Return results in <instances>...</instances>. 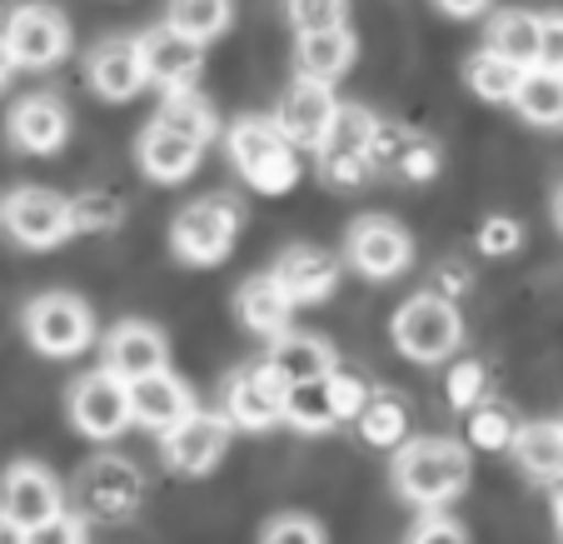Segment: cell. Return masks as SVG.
<instances>
[{"label":"cell","mask_w":563,"mask_h":544,"mask_svg":"<svg viewBox=\"0 0 563 544\" xmlns=\"http://www.w3.org/2000/svg\"><path fill=\"white\" fill-rule=\"evenodd\" d=\"M409 544H468L464 524L449 520V514H424V520L415 524V534H409Z\"/></svg>","instance_id":"cell-44"},{"label":"cell","mask_w":563,"mask_h":544,"mask_svg":"<svg viewBox=\"0 0 563 544\" xmlns=\"http://www.w3.org/2000/svg\"><path fill=\"white\" fill-rule=\"evenodd\" d=\"M25 340H31L41 355H51V360H70V355H80L90 340H96L90 305L65 295V290L35 295L31 305H25Z\"/></svg>","instance_id":"cell-5"},{"label":"cell","mask_w":563,"mask_h":544,"mask_svg":"<svg viewBox=\"0 0 563 544\" xmlns=\"http://www.w3.org/2000/svg\"><path fill=\"white\" fill-rule=\"evenodd\" d=\"M295 65H299V75H305V80H324V86H334V80H340V75L354 65V35H350V25L299 35Z\"/></svg>","instance_id":"cell-22"},{"label":"cell","mask_w":563,"mask_h":544,"mask_svg":"<svg viewBox=\"0 0 563 544\" xmlns=\"http://www.w3.org/2000/svg\"><path fill=\"white\" fill-rule=\"evenodd\" d=\"M523 246V225L519 220H509V215H489V220L478 225V250L484 255H514V250Z\"/></svg>","instance_id":"cell-37"},{"label":"cell","mask_w":563,"mask_h":544,"mask_svg":"<svg viewBox=\"0 0 563 544\" xmlns=\"http://www.w3.org/2000/svg\"><path fill=\"white\" fill-rule=\"evenodd\" d=\"M434 280H439V285H434L439 295H459V290H464V270H459V265H449L444 275H434Z\"/></svg>","instance_id":"cell-48"},{"label":"cell","mask_w":563,"mask_h":544,"mask_svg":"<svg viewBox=\"0 0 563 544\" xmlns=\"http://www.w3.org/2000/svg\"><path fill=\"white\" fill-rule=\"evenodd\" d=\"M5 45H11L15 65L25 70H51L55 61H65L70 51V25L55 6H21L5 21Z\"/></svg>","instance_id":"cell-12"},{"label":"cell","mask_w":563,"mask_h":544,"mask_svg":"<svg viewBox=\"0 0 563 544\" xmlns=\"http://www.w3.org/2000/svg\"><path fill=\"white\" fill-rule=\"evenodd\" d=\"M159 126H170V130H180V135H190V140H200V145H210L214 140V130H220V120H214V110L205 106L200 96H195L190 86H180V90H165V106H159Z\"/></svg>","instance_id":"cell-30"},{"label":"cell","mask_w":563,"mask_h":544,"mask_svg":"<svg viewBox=\"0 0 563 544\" xmlns=\"http://www.w3.org/2000/svg\"><path fill=\"white\" fill-rule=\"evenodd\" d=\"M0 225L25 250H55L60 240L75 236V205L55 191H41V185H21L0 205Z\"/></svg>","instance_id":"cell-6"},{"label":"cell","mask_w":563,"mask_h":544,"mask_svg":"<svg viewBox=\"0 0 563 544\" xmlns=\"http://www.w3.org/2000/svg\"><path fill=\"white\" fill-rule=\"evenodd\" d=\"M319 171H324L330 185H364L374 171V161L369 155H319Z\"/></svg>","instance_id":"cell-42"},{"label":"cell","mask_w":563,"mask_h":544,"mask_svg":"<svg viewBox=\"0 0 563 544\" xmlns=\"http://www.w3.org/2000/svg\"><path fill=\"white\" fill-rule=\"evenodd\" d=\"M539 65H549V70H563V15H543Z\"/></svg>","instance_id":"cell-45"},{"label":"cell","mask_w":563,"mask_h":544,"mask_svg":"<svg viewBox=\"0 0 563 544\" xmlns=\"http://www.w3.org/2000/svg\"><path fill=\"white\" fill-rule=\"evenodd\" d=\"M514 455H519L523 475L529 480H563V425H553V420H533V425H519V435H514Z\"/></svg>","instance_id":"cell-25"},{"label":"cell","mask_w":563,"mask_h":544,"mask_svg":"<svg viewBox=\"0 0 563 544\" xmlns=\"http://www.w3.org/2000/svg\"><path fill=\"white\" fill-rule=\"evenodd\" d=\"M240 320H245V330L255 335H269V340H279V335L289 330V309H295V300L285 295V285H279L275 275H255L240 285Z\"/></svg>","instance_id":"cell-23"},{"label":"cell","mask_w":563,"mask_h":544,"mask_svg":"<svg viewBox=\"0 0 563 544\" xmlns=\"http://www.w3.org/2000/svg\"><path fill=\"white\" fill-rule=\"evenodd\" d=\"M140 51H145L150 86H159V90H180V86H190L195 75H200V65H205V41L185 35L180 25H170V21L140 35Z\"/></svg>","instance_id":"cell-14"},{"label":"cell","mask_w":563,"mask_h":544,"mask_svg":"<svg viewBox=\"0 0 563 544\" xmlns=\"http://www.w3.org/2000/svg\"><path fill=\"white\" fill-rule=\"evenodd\" d=\"M86 75H90V86H96L100 100H135L140 90L150 86L145 51H140V41H130V35L100 41L86 61Z\"/></svg>","instance_id":"cell-15"},{"label":"cell","mask_w":563,"mask_h":544,"mask_svg":"<svg viewBox=\"0 0 563 544\" xmlns=\"http://www.w3.org/2000/svg\"><path fill=\"white\" fill-rule=\"evenodd\" d=\"M70 425L90 439H115L135 425V410H130V380L110 374L106 365L90 374H80L70 390Z\"/></svg>","instance_id":"cell-7"},{"label":"cell","mask_w":563,"mask_h":544,"mask_svg":"<svg viewBox=\"0 0 563 544\" xmlns=\"http://www.w3.org/2000/svg\"><path fill=\"white\" fill-rule=\"evenodd\" d=\"M444 15H454V21H474V15L489 11V0H434Z\"/></svg>","instance_id":"cell-46"},{"label":"cell","mask_w":563,"mask_h":544,"mask_svg":"<svg viewBox=\"0 0 563 544\" xmlns=\"http://www.w3.org/2000/svg\"><path fill=\"white\" fill-rule=\"evenodd\" d=\"M0 544H31V530L21 520H11L5 510H0Z\"/></svg>","instance_id":"cell-47"},{"label":"cell","mask_w":563,"mask_h":544,"mask_svg":"<svg viewBox=\"0 0 563 544\" xmlns=\"http://www.w3.org/2000/svg\"><path fill=\"white\" fill-rule=\"evenodd\" d=\"M344 255L360 275L369 280H394L405 275L409 260H415V240H409L405 225H394L389 215H364L350 225V240H344Z\"/></svg>","instance_id":"cell-8"},{"label":"cell","mask_w":563,"mask_h":544,"mask_svg":"<svg viewBox=\"0 0 563 544\" xmlns=\"http://www.w3.org/2000/svg\"><path fill=\"white\" fill-rule=\"evenodd\" d=\"M269 365H275L279 374H285L289 384L299 380H324V374L340 370V360H334V345H324L319 335H279L275 350H269Z\"/></svg>","instance_id":"cell-24"},{"label":"cell","mask_w":563,"mask_h":544,"mask_svg":"<svg viewBox=\"0 0 563 544\" xmlns=\"http://www.w3.org/2000/svg\"><path fill=\"white\" fill-rule=\"evenodd\" d=\"M330 390H334V410H340V420H360L364 405H369V390H364L360 374L334 370L330 374Z\"/></svg>","instance_id":"cell-40"},{"label":"cell","mask_w":563,"mask_h":544,"mask_svg":"<svg viewBox=\"0 0 563 544\" xmlns=\"http://www.w3.org/2000/svg\"><path fill=\"white\" fill-rule=\"evenodd\" d=\"M394 485L409 504H424V510H444L449 500L468 490V445L459 439H409L394 455Z\"/></svg>","instance_id":"cell-1"},{"label":"cell","mask_w":563,"mask_h":544,"mask_svg":"<svg viewBox=\"0 0 563 544\" xmlns=\"http://www.w3.org/2000/svg\"><path fill=\"white\" fill-rule=\"evenodd\" d=\"M230 435H234V420L224 410L220 415L214 410H195V415H185L165 435V465L180 475H210L224 459V449H230Z\"/></svg>","instance_id":"cell-10"},{"label":"cell","mask_w":563,"mask_h":544,"mask_svg":"<svg viewBox=\"0 0 563 544\" xmlns=\"http://www.w3.org/2000/svg\"><path fill=\"white\" fill-rule=\"evenodd\" d=\"M170 25L195 41H214L230 31V0H170Z\"/></svg>","instance_id":"cell-32"},{"label":"cell","mask_w":563,"mask_h":544,"mask_svg":"<svg viewBox=\"0 0 563 544\" xmlns=\"http://www.w3.org/2000/svg\"><path fill=\"white\" fill-rule=\"evenodd\" d=\"M269 275L285 285V295L295 305H319V300H330L334 285H340V260L314 246H289Z\"/></svg>","instance_id":"cell-19"},{"label":"cell","mask_w":563,"mask_h":544,"mask_svg":"<svg viewBox=\"0 0 563 544\" xmlns=\"http://www.w3.org/2000/svg\"><path fill=\"white\" fill-rule=\"evenodd\" d=\"M478 395H484V365H478V360L454 365V374H449V405H454V410H474Z\"/></svg>","instance_id":"cell-39"},{"label":"cell","mask_w":563,"mask_h":544,"mask_svg":"<svg viewBox=\"0 0 563 544\" xmlns=\"http://www.w3.org/2000/svg\"><path fill=\"white\" fill-rule=\"evenodd\" d=\"M285 15L299 35L334 31V25H344V15H350V0H285Z\"/></svg>","instance_id":"cell-35"},{"label":"cell","mask_w":563,"mask_h":544,"mask_svg":"<svg viewBox=\"0 0 563 544\" xmlns=\"http://www.w3.org/2000/svg\"><path fill=\"white\" fill-rule=\"evenodd\" d=\"M285 395L289 380L275 365H250V370L230 374V384H224V415L234 420V429H269L285 420Z\"/></svg>","instance_id":"cell-9"},{"label":"cell","mask_w":563,"mask_h":544,"mask_svg":"<svg viewBox=\"0 0 563 544\" xmlns=\"http://www.w3.org/2000/svg\"><path fill=\"white\" fill-rule=\"evenodd\" d=\"M11 140L25 155H55L70 140V110L55 96H25L11 110Z\"/></svg>","instance_id":"cell-20"},{"label":"cell","mask_w":563,"mask_h":544,"mask_svg":"<svg viewBox=\"0 0 563 544\" xmlns=\"http://www.w3.org/2000/svg\"><path fill=\"white\" fill-rule=\"evenodd\" d=\"M514 106H519V116L529 120V126L559 130L563 126V70H549V65H533V70H523Z\"/></svg>","instance_id":"cell-26"},{"label":"cell","mask_w":563,"mask_h":544,"mask_svg":"<svg viewBox=\"0 0 563 544\" xmlns=\"http://www.w3.org/2000/svg\"><path fill=\"white\" fill-rule=\"evenodd\" d=\"M464 80H468V90H474L478 100H489V106H514L519 80H523V65L504 61V55H494L489 45H484V51L464 65Z\"/></svg>","instance_id":"cell-29"},{"label":"cell","mask_w":563,"mask_h":544,"mask_svg":"<svg viewBox=\"0 0 563 544\" xmlns=\"http://www.w3.org/2000/svg\"><path fill=\"white\" fill-rule=\"evenodd\" d=\"M334 116H340V100L330 96V86H324V80H305V75H299L295 86L279 96L275 126L285 130L295 150H319L324 140H330Z\"/></svg>","instance_id":"cell-13"},{"label":"cell","mask_w":563,"mask_h":544,"mask_svg":"<svg viewBox=\"0 0 563 544\" xmlns=\"http://www.w3.org/2000/svg\"><path fill=\"white\" fill-rule=\"evenodd\" d=\"M200 140H190V135H180V130H170V126H150L145 135H140V171L150 175V181H159V185H180V181H190L195 175V165H200Z\"/></svg>","instance_id":"cell-21"},{"label":"cell","mask_w":563,"mask_h":544,"mask_svg":"<svg viewBox=\"0 0 563 544\" xmlns=\"http://www.w3.org/2000/svg\"><path fill=\"white\" fill-rule=\"evenodd\" d=\"M165 360H170V345L145 320H120L106 335V370L120 380H145V374L165 370Z\"/></svg>","instance_id":"cell-18"},{"label":"cell","mask_w":563,"mask_h":544,"mask_svg":"<svg viewBox=\"0 0 563 544\" xmlns=\"http://www.w3.org/2000/svg\"><path fill=\"white\" fill-rule=\"evenodd\" d=\"M140 500H145V480L130 459L100 455L80 470V510L96 520H125L140 510Z\"/></svg>","instance_id":"cell-11"},{"label":"cell","mask_w":563,"mask_h":544,"mask_svg":"<svg viewBox=\"0 0 563 544\" xmlns=\"http://www.w3.org/2000/svg\"><path fill=\"white\" fill-rule=\"evenodd\" d=\"M559 534H563V520H559Z\"/></svg>","instance_id":"cell-52"},{"label":"cell","mask_w":563,"mask_h":544,"mask_svg":"<svg viewBox=\"0 0 563 544\" xmlns=\"http://www.w3.org/2000/svg\"><path fill=\"white\" fill-rule=\"evenodd\" d=\"M553 520H563V480H553Z\"/></svg>","instance_id":"cell-50"},{"label":"cell","mask_w":563,"mask_h":544,"mask_svg":"<svg viewBox=\"0 0 563 544\" xmlns=\"http://www.w3.org/2000/svg\"><path fill=\"white\" fill-rule=\"evenodd\" d=\"M539 45H543V21L529 11H504L489 21V51L504 55V61L533 70L539 65Z\"/></svg>","instance_id":"cell-28"},{"label":"cell","mask_w":563,"mask_h":544,"mask_svg":"<svg viewBox=\"0 0 563 544\" xmlns=\"http://www.w3.org/2000/svg\"><path fill=\"white\" fill-rule=\"evenodd\" d=\"M230 161H234V171L245 175L250 191H260V195H285L299 181V155L275 120H260V116L234 120Z\"/></svg>","instance_id":"cell-2"},{"label":"cell","mask_w":563,"mask_h":544,"mask_svg":"<svg viewBox=\"0 0 563 544\" xmlns=\"http://www.w3.org/2000/svg\"><path fill=\"white\" fill-rule=\"evenodd\" d=\"M514 435H519V425L509 420V410H499V405H474L468 410V445L514 449Z\"/></svg>","instance_id":"cell-34"},{"label":"cell","mask_w":563,"mask_h":544,"mask_svg":"<svg viewBox=\"0 0 563 544\" xmlns=\"http://www.w3.org/2000/svg\"><path fill=\"white\" fill-rule=\"evenodd\" d=\"M75 230H115L125 220V205L106 191H90V195H75Z\"/></svg>","instance_id":"cell-36"},{"label":"cell","mask_w":563,"mask_h":544,"mask_svg":"<svg viewBox=\"0 0 563 544\" xmlns=\"http://www.w3.org/2000/svg\"><path fill=\"white\" fill-rule=\"evenodd\" d=\"M394 171L405 175V181H434L439 175V150L429 145V140H409V150L405 155H399V165H394Z\"/></svg>","instance_id":"cell-43"},{"label":"cell","mask_w":563,"mask_h":544,"mask_svg":"<svg viewBox=\"0 0 563 544\" xmlns=\"http://www.w3.org/2000/svg\"><path fill=\"white\" fill-rule=\"evenodd\" d=\"M240 236V205L230 195H205L185 205L170 225V246L185 265H220Z\"/></svg>","instance_id":"cell-4"},{"label":"cell","mask_w":563,"mask_h":544,"mask_svg":"<svg viewBox=\"0 0 563 544\" xmlns=\"http://www.w3.org/2000/svg\"><path fill=\"white\" fill-rule=\"evenodd\" d=\"M394 345H399V355H409L415 365H439L449 360V355L459 350V340H464V320H459V309L449 295H439V290H429V295H415L409 305H399V315H394Z\"/></svg>","instance_id":"cell-3"},{"label":"cell","mask_w":563,"mask_h":544,"mask_svg":"<svg viewBox=\"0 0 563 544\" xmlns=\"http://www.w3.org/2000/svg\"><path fill=\"white\" fill-rule=\"evenodd\" d=\"M285 425H295L299 435H324V429L340 425L330 374H324V380H299V384H289V395H285Z\"/></svg>","instance_id":"cell-27"},{"label":"cell","mask_w":563,"mask_h":544,"mask_svg":"<svg viewBox=\"0 0 563 544\" xmlns=\"http://www.w3.org/2000/svg\"><path fill=\"white\" fill-rule=\"evenodd\" d=\"M31 544H86V520L60 510V514H51L45 524H35Z\"/></svg>","instance_id":"cell-41"},{"label":"cell","mask_w":563,"mask_h":544,"mask_svg":"<svg viewBox=\"0 0 563 544\" xmlns=\"http://www.w3.org/2000/svg\"><path fill=\"white\" fill-rule=\"evenodd\" d=\"M553 220H559V230H563V191H559V200H553Z\"/></svg>","instance_id":"cell-51"},{"label":"cell","mask_w":563,"mask_h":544,"mask_svg":"<svg viewBox=\"0 0 563 544\" xmlns=\"http://www.w3.org/2000/svg\"><path fill=\"white\" fill-rule=\"evenodd\" d=\"M260 544H324V530L309 514H279V520L265 524Z\"/></svg>","instance_id":"cell-38"},{"label":"cell","mask_w":563,"mask_h":544,"mask_svg":"<svg viewBox=\"0 0 563 544\" xmlns=\"http://www.w3.org/2000/svg\"><path fill=\"white\" fill-rule=\"evenodd\" d=\"M0 510L11 514V520H21L25 530H35V524H45L51 514L65 510V494L51 470L21 459V465H11L5 480H0Z\"/></svg>","instance_id":"cell-16"},{"label":"cell","mask_w":563,"mask_h":544,"mask_svg":"<svg viewBox=\"0 0 563 544\" xmlns=\"http://www.w3.org/2000/svg\"><path fill=\"white\" fill-rule=\"evenodd\" d=\"M405 425H409L405 405H399V400H389V395L369 400V405H364V415H360V435L369 439V445H379V449H399Z\"/></svg>","instance_id":"cell-33"},{"label":"cell","mask_w":563,"mask_h":544,"mask_svg":"<svg viewBox=\"0 0 563 544\" xmlns=\"http://www.w3.org/2000/svg\"><path fill=\"white\" fill-rule=\"evenodd\" d=\"M11 70H15V55H11V45H5V25H0V86L11 80Z\"/></svg>","instance_id":"cell-49"},{"label":"cell","mask_w":563,"mask_h":544,"mask_svg":"<svg viewBox=\"0 0 563 544\" xmlns=\"http://www.w3.org/2000/svg\"><path fill=\"white\" fill-rule=\"evenodd\" d=\"M374 130H379V120L364 106H340V116H334V126H330V140L319 145V155H369Z\"/></svg>","instance_id":"cell-31"},{"label":"cell","mask_w":563,"mask_h":544,"mask_svg":"<svg viewBox=\"0 0 563 544\" xmlns=\"http://www.w3.org/2000/svg\"><path fill=\"white\" fill-rule=\"evenodd\" d=\"M130 410H135L140 429L170 435L185 415H195V395H190V384L175 380L170 370H155L145 380H130Z\"/></svg>","instance_id":"cell-17"}]
</instances>
